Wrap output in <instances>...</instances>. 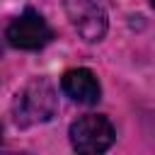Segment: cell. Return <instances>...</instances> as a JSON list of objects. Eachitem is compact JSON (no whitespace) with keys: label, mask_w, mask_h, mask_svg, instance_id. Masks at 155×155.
<instances>
[{"label":"cell","mask_w":155,"mask_h":155,"mask_svg":"<svg viewBox=\"0 0 155 155\" xmlns=\"http://www.w3.org/2000/svg\"><path fill=\"white\" fill-rule=\"evenodd\" d=\"M58 109V94L48 78H31L12 99V121L19 128L46 124Z\"/></svg>","instance_id":"cell-1"},{"label":"cell","mask_w":155,"mask_h":155,"mask_svg":"<svg viewBox=\"0 0 155 155\" xmlns=\"http://www.w3.org/2000/svg\"><path fill=\"white\" fill-rule=\"evenodd\" d=\"M68 136H70V145L78 155H104L111 148L116 131L107 116L85 114L78 121H73Z\"/></svg>","instance_id":"cell-2"},{"label":"cell","mask_w":155,"mask_h":155,"mask_svg":"<svg viewBox=\"0 0 155 155\" xmlns=\"http://www.w3.org/2000/svg\"><path fill=\"white\" fill-rule=\"evenodd\" d=\"M53 31L51 27L46 24V19L34 12V10H24L19 17H15L7 29H5V39L10 46L15 48H24V51H36V48H44L48 41H51Z\"/></svg>","instance_id":"cell-3"},{"label":"cell","mask_w":155,"mask_h":155,"mask_svg":"<svg viewBox=\"0 0 155 155\" xmlns=\"http://www.w3.org/2000/svg\"><path fill=\"white\" fill-rule=\"evenodd\" d=\"M63 7L70 24L85 41L94 44L107 34V12L97 0H63Z\"/></svg>","instance_id":"cell-4"},{"label":"cell","mask_w":155,"mask_h":155,"mask_svg":"<svg viewBox=\"0 0 155 155\" xmlns=\"http://www.w3.org/2000/svg\"><path fill=\"white\" fill-rule=\"evenodd\" d=\"M61 87L78 104H97L99 94H102V87H99L94 73L87 70V68H73V70H68L63 75V80H61Z\"/></svg>","instance_id":"cell-5"},{"label":"cell","mask_w":155,"mask_h":155,"mask_svg":"<svg viewBox=\"0 0 155 155\" xmlns=\"http://www.w3.org/2000/svg\"><path fill=\"white\" fill-rule=\"evenodd\" d=\"M0 140H2V128H0Z\"/></svg>","instance_id":"cell-6"},{"label":"cell","mask_w":155,"mask_h":155,"mask_svg":"<svg viewBox=\"0 0 155 155\" xmlns=\"http://www.w3.org/2000/svg\"><path fill=\"white\" fill-rule=\"evenodd\" d=\"M150 5H153V7H155V0H150Z\"/></svg>","instance_id":"cell-7"},{"label":"cell","mask_w":155,"mask_h":155,"mask_svg":"<svg viewBox=\"0 0 155 155\" xmlns=\"http://www.w3.org/2000/svg\"><path fill=\"white\" fill-rule=\"evenodd\" d=\"M19 155H29V153H19Z\"/></svg>","instance_id":"cell-8"}]
</instances>
